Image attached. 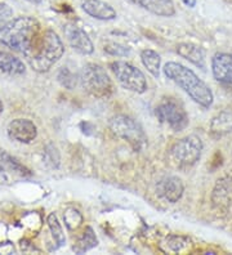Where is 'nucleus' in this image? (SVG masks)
<instances>
[{
	"label": "nucleus",
	"mask_w": 232,
	"mask_h": 255,
	"mask_svg": "<svg viewBox=\"0 0 232 255\" xmlns=\"http://www.w3.org/2000/svg\"><path fill=\"white\" fill-rule=\"evenodd\" d=\"M39 35V22L34 17L21 16L9 19L0 27V44L26 56L34 47Z\"/></svg>",
	"instance_id": "f257e3e1"
},
{
	"label": "nucleus",
	"mask_w": 232,
	"mask_h": 255,
	"mask_svg": "<svg viewBox=\"0 0 232 255\" xmlns=\"http://www.w3.org/2000/svg\"><path fill=\"white\" fill-rule=\"evenodd\" d=\"M163 70L165 76L189 94L194 102L205 109L213 105V92L192 70L177 62H168Z\"/></svg>",
	"instance_id": "f03ea898"
},
{
	"label": "nucleus",
	"mask_w": 232,
	"mask_h": 255,
	"mask_svg": "<svg viewBox=\"0 0 232 255\" xmlns=\"http://www.w3.org/2000/svg\"><path fill=\"white\" fill-rule=\"evenodd\" d=\"M65 53L63 43L52 30H46L37 36L34 47L26 54L28 65L36 72H48Z\"/></svg>",
	"instance_id": "7ed1b4c3"
},
{
	"label": "nucleus",
	"mask_w": 232,
	"mask_h": 255,
	"mask_svg": "<svg viewBox=\"0 0 232 255\" xmlns=\"http://www.w3.org/2000/svg\"><path fill=\"white\" fill-rule=\"evenodd\" d=\"M80 84L84 91L96 98H106L114 92V85L102 66L88 63L81 69Z\"/></svg>",
	"instance_id": "20e7f679"
},
{
	"label": "nucleus",
	"mask_w": 232,
	"mask_h": 255,
	"mask_svg": "<svg viewBox=\"0 0 232 255\" xmlns=\"http://www.w3.org/2000/svg\"><path fill=\"white\" fill-rule=\"evenodd\" d=\"M110 129L120 139L125 140L136 151L147 146V135L137 120L127 115H116L110 120Z\"/></svg>",
	"instance_id": "39448f33"
},
{
	"label": "nucleus",
	"mask_w": 232,
	"mask_h": 255,
	"mask_svg": "<svg viewBox=\"0 0 232 255\" xmlns=\"http://www.w3.org/2000/svg\"><path fill=\"white\" fill-rule=\"evenodd\" d=\"M203 142L198 135L182 138L170 148V157L180 169H190L200 160Z\"/></svg>",
	"instance_id": "423d86ee"
},
{
	"label": "nucleus",
	"mask_w": 232,
	"mask_h": 255,
	"mask_svg": "<svg viewBox=\"0 0 232 255\" xmlns=\"http://www.w3.org/2000/svg\"><path fill=\"white\" fill-rule=\"evenodd\" d=\"M108 67L123 88L138 94H142L147 91V80L145 75L136 66L124 61H115L110 63Z\"/></svg>",
	"instance_id": "0eeeda50"
},
{
	"label": "nucleus",
	"mask_w": 232,
	"mask_h": 255,
	"mask_svg": "<svg viewBox=\"0 0 232 255\" xmlns=\"http://www.w3.org/2000/svg\"><path fill=\"white\" fill-rule=\"evenodd\" d=\"M158 119L161 123L169 125L173 130L181 131L189 125V115L181 102L173 98H165L156 107L155 111Z\"/></svg>",
	"instance_id": "6e6552de"
},
{
	"label": "nucleus",
	"mask_w": 232,
	"mask_h": 255,
	"mask_svg": "<svg viewBox=\"0 0 232 255\" xmlns=\"http://www.w3.org/2000/svg\"><path fill=\"white\" fill-rule=\"evenodd\" d=\"M213 76L222 87L232 91V54L216 53L212 58Z\"/></svg>",
	"instance_id": "1a4fd4ad"
},
{
	"label": "nucleus",
	"mask_w": 232,
	"mask_h": 255,
	"mask_svg": "<svg viewBox=\"0 0 232 255\" xmlns=\"http://www.w3.org/2000/svg\"><path fill=\"white\" fill-rule=\"evenodd\" d=\"M63 32H65L68 44L71 45L72 49L76 50L77 53L88 56V54H92L94 52V45H93L90 37L88 36V34L84 31L83 28L74 25V23H68V25L65 26Z\"/></svg>",
	"instance_id": "9d476101"
},
{
	"label": "nucleus",
	"mask_w": 232,
	"mask_h": 255,
	"mask_svg": "<svg viewBox=\"0 0 232 255\" xmlns=\"http://www.w3.org/2000/svg\"><path fill=\"white\" fill-rule=\"evenodd\" d=\"M8 137L19 143H30L36 138V125L27 119H15L6 128Z\"/></svg>",
	"instance_id": "9b49d317"
},
{
	"label": "nucleus",
	"mask_w": 232,
	"mask_h": 255,
	"mask_svg": "<svg viewBox=\"0 0 232 255\" xmlns=\"http://www.w3.org/2000/svg\"><path fill=\"white\" fill-rule=\"evenodd\" d=\"M81 9L88 16L99 21H112L116 18V10L102 0H84L81 3Z\"/></svg>",
	"instance_id": "f8f14e48"
},
{
	"label": "nucleus",
	"mask_w": 232,
	"mask_h": 255,
	"mask_svg": "<svg viewBox=\"0 0 232 255\" xmlns=\"http://www.w3.org/2000/svg\"><path fill=\"white\" fill-rule=\"evenodd\" d=\"M183 191H185L183 182L181 181V178L174 177V175L163 178L158 183L159 195L169 202H172V204L177 202L182 197Z\"/></svg>",
	"instance_id": "ddd939ff"
},
{
	"label": "nucleus",
	"mask_w": 232,
	"mask_h": 255,
	"mask_svg": "<svg viewBox=\"0 0 232 255\" xmlns=\"http://www.w3.org/2000/svg\"><path fill=\"white\" fill-rule=\"evenodd\" d=\"M212 202L217 209H227L232 202V178L225 177L217 182L212 193Z\"/></svg>",
	"instance_id": "4468645a"
},
{
	"label": "nucleus",
	"mask_w": 232,
	"mask_h": 255,
	"mask_svg": "<svg viewBox=\"0 0 232 255\" xmlns=\"http://www.w3.org/2000/svg\"><path fill=\"white\" fill-rule=\"evenodd\" d=\"M155 16L172 17L176 14L173 0H129Z\"/></svg>",
	"instance_id": "2eb2a0df"
},
{
	"label": "nucleus",
	"mask_w": 232,
	"mask_h": 255,
	"mask_svg": "<svg viewBox=\"0 0 232 255\" xmlns=\"http://www.w3.org/2000/svg\"><path fill=\"white\" fill-rule=\"evenodd\" d=\"M0 171L5 173L9 178L13 175L18 178H28L32 175L25 165H22L18 160L5 152L4 149H0Z\"/></svg>",
	"instance_id": "dca6fc26"
},
{
	"label": "nucleus",
	"mask_w": 232,
	"mask_h": 255,
	"mask_svg": "<svg viewBox=\"0 0 232 255\" xmlns=\"http://www.w3.org/2000/svg\"><path fill=\"white\" fill-rule=\"evenodd\" d=\"M177 53L182 58L187 59L200 69H205V52L196 44L182 43L177 45Z\"/></svg>",
	"instance_id": "f3484780"
},
{
	"label": "nucleus",
	"mask_w": 232,
	"mask_h": 255,
	"mask_svg": "<svg viewBox=\"0 0 232 255\" xmlns=\"http://www.w3.org/2000/svg\"><path fill=\"white\" fill-rule=\"evenodd\" d=\"M232 131V110L227 109L214 116L211 123V133L213 137L221 138Z\"/></svg>",
	"instance_id": "a211bd4d"
},
{
	"label": "nucleus",
	"mask_w": 232,
	"mask_h": 255,
	"mask_svg": "<svg viewBox=\"0 0 232 255\" xmlns=\"http://www.w3.org/2000/svg\"><path fill=\"white\" fill-rule=\"evenodd\" d=\"M0 70L8 75L19 76L26 72L25 63L13 54L6 52H0Z\"/></svg>",
	"instance_id": "6ab92c4d"
},
{
	"label": "nucleus",
	"mask_w": 232,
	"mask_h": 255,
	"mask_svg": "<svg viewBox=\"0 0 232 255\" xmlns=\"http://www.w3.org/2000/svg\"><path fill=\"white\" fill-rule=\"evenodd\" d=\"M98 245V239H97L94 231L92 227H87L85 231L83 232L79 240L76 241L74 246H72V250H74L76 254H84L87 253L88 250L93 249Z\"/></svg>",
	"instance_id": "aec40b11"
},
{
	"label": "nucleus",
	"mask_w": 232,
	"mask_h": 255,
	"mask_svg": "<svg viewBox=\"0 0 232 255\" xmlns=\"http://www.w3.org/2000/svg\"><path fill=\"white\" fill-rule=\"evenodd\" d=\"M141 59L147 71L155 76L159 78L160 76V65H161V58L155 50L152 49H145L141 52Z\"/></svg>",
	"instance_id": "412c9836"
},
{
	"label": "nucleus",
	"mask_w": 232,
	"mask_h": 255,
	"mask_svg": "<svg viewBox=\"0 0 232 255\" xmlns=\"http://www.w3.org/2000/svg\"><path fill=\"white\" fill-rule=\"evenodd\" d=\"M46 222H48V226H49V230L50 232H52V236L53 239H54V241H56L57 246L65 245L66 237H65V234H63V230H62L61 223H59L58 218H57V215L54 214V213L49 214L48 215Z\"/></svg>",
	"instance_id": "4be33fe9"
},
{
	"label": "nucleus",
	"mask_w": 232,
	"mask_h": 255,
	"mask_svg": "<svg viewBox=\"0 0 232 255\" xmlns=\"http://www.w3.org/2000/svg\"><path fill=\"white\" fill-rule=\"evenodd\" d=\"M63 221H65L66 227L70 231H75L80 227L83 223V215L80 214L79 210L75 208L66 209V212L63 213Z\"/></svg>",
	"instance_id": "5701e85b"
},
{
	"label": "nucleus",
	"mask_w": 232,
	"mask_h": 255,
	"mask_svg": "<svg viewBox=\"0 0 232 255\" xmlns=\"http://www.w3.org/2000/svg\"><path fill=\"white\" fill-rule=\"evenodd\" d=\"M106 53L110 56H116V57H127L130 54V49L123 44L119 43H106L105 48H103Z\"/></svg>",
	"instance_id": "b1692460"
},
{
	"label": "nucleus",
	"mask_w": 232,
	"mask_h": 255,
	"mask_svg": "<svg viewBox=\"0 0 232 255\" xmlns=\"http://www.w3.org/2000/svg\"><path fill=\"white\" fill-rule=\"evenodd\" d=\"M13 16V10L8 4L0 3V23H5Z\"/></svg>",
	"instance_id": "393cba45"
},
{
	"label": "nucleus",
	"mask_w": 232,
	"mask_h": 255,
	"mask_svg": "<svg viewBox=\"0 0 232 255\" xmlns=\"http://www.w3.org/2000/svg\"><path fill=\"white\" fill-rule=\"evenodd\" d=\"M10 183V178L3 173V171H0V186H5V184Z\"/></svg>",
	"instance_id": "a878e982"
},
{
	"label": "nucleus",
	"mask_w": 232,
	"mask_h": 255,
	"mask_svg": "<svg viewBox=\"0 0 232 255\" xmlns=\"http://www.w3.org/2000/svg\"><path fill=\"white\" fill-rule=\"evenodd\" d=\"M182 1L190 8H194L196 5V0H182Z\"/></svg>",
	"instance_id": "bb28decb"
},
{
	"label": "nucleus",
	"mask_w": 232,
	"mask_h": 255,
	"mask_svg": "<svg viewBox=\"0 0 232 255\" xmlns=\"http://www.w3.org/2000/svg\"><path fill=\"white\" fill-rule=\"evenodd\" d=\"M27 1H30V3H34V4H40L43 0H27Z\"/></svg>",
	"instance_id": "cd10ccee"
},
{
	"label": "nucleus",
	"mask_w": 232,
	"mask_h": 255,
	"mask_svg": "<svg viewBox=\"0 0 232 255\" xmlns=\"http://www.w3.org/2000/svg\"><path fill=\"white\" fill-rule=\"evenodd\" d=\"M4 109H3V103H1V101H0V116H1V114H3Z\"/></svg>",
	"instance_id": "c85d7f7f"
}]
</instances>
